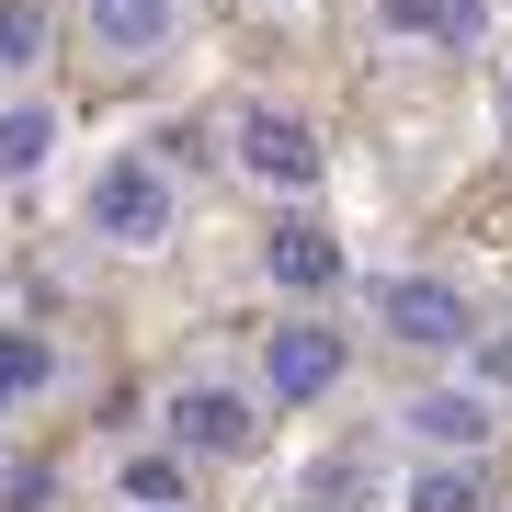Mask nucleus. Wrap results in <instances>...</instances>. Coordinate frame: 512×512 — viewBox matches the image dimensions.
Wrapping results in <instances>:
<instances>
[{"instance_id":"nucleus-13","label":"nucleus","mask_w":512,"mask_h":512,"mask_svg":"<svg viewBox=\"0 0 512 512\" xmlns=\"http://www.w3.org/2000/svg\"><path fill=\"white\" fill-rule=\"evenodd\" d=\"M490 12H501V0H421V35H433L444 57H478V46H490Z\"/></svg>"},{"instance_id":"nucleus-5","label":"nucleus","mask_w":512,"mask_h":512,"mask_svg":"<svg viewBox=\"0 0 512 512\" xmlns=\"http://www.w3.org/2000/svg\"><path fill=\"white\" fill-rule=\"evenodd\" d=\"M376 330L410 342V353H467L478 308H467V285H444V274H376Z\"/></svg>"},{"instance_id":"nucleus-16","label":"nucleus","mask_w":512,"mask_h":512,"mask_svg":"<svg viewBox=\"0 0 512 512\" xmlns=\"http://www.w3.org/2000/svg\"><path fill=\"white\" fill-rule=\"evenodd\" d=\"M501 126H512V69H501Z\"/></svg>"},{"instance_id":"nucleus-7","label":"nucleus","mask_w":512,"mask_h":512,"mask_svg":"<svg viewBox=\"0 0 512 512\" xmlns=\"http://www.w3.org/2000/svg\"><path fill=\"white\" fill-rule=\"evenodd\" d=\"M262 285H274V296H296V308H319V296L342 285V239H330L319 217H285L274 239H262Z\"/></svg>"},{"instance_id":"nucleus-15","label":"nucleus","mask_w":512,"mask_h":512,"mask_svg":"<svg viewBox=\"0 0 512 512\" xmlns=\"http://www.w3.org/2000/svg\"><path fill=\"white\" fill-rule=\"evenodd\" d=\"M387 35H421V0H387Z\"/></svg>"},{"instance_id":"nucleus-2","label":"nucleus","mask_w":512,"mask_h":512,"mask_svg":"<svg viewBox=\"0 0 512 512\" xmlns=\"http://www.w3.org/2000/svg\"><path fill=\"white\" fill-rule=\"evenodd\" d=\"M342 376H353V342H342L330 319H308V308L274 319L262 353H251V399H262V410H319Z\"/></svg>"},{"instance_id":"nucleus-10","label":"nucleus","mask_w":512,"mask_h":512,"mask_svg":"<svg viewBox=\"0 0 512 512\" xmlns=\"http://www.w3.org/2000/svg\"><path fill=\"white\" fill-rule=\"evenodd\" d=\"M46 46H57V12H46V0H0V92H23V80L46 69Z\"/></svg>"},{"instance_id":"nucleus-1","label":"nucleus","mask_w":512,"mask_h":512,"mask_svg":"<svg viewBox=\"0 0 512 512\" xmlns=\"http://www.w3.org/2000/svg\"><path fill=\"white\" fill-rule=\"evenodd\" d=\"M80 217H92L103 251H160L171 217H183V194H171V160L160 148H114L92 171V194H80Z\"/></svg>"},{"instance_id":"nucleus-8","label":"nucleus","mask_w":512,"mask_h":512,"mask_svg":"<svg viewBox=\"0 0 512 512\" xmlns=\"http://www.w3.org/2000/svg\"><path fill=\"white\" fill-rule=\"evenodd\" d=\"M410 421V444H421V456H456V467H478V444H490V399H478V387H421V399L399 410Z\"/></svg>"},{"instance_id":"nucleus-6","label":"nucleus","mask_w":512,"mask_h":512,"mask_svg":"<svg viewBox=\"0 0 512 512\" xmlns=\"http://www.w3.org/2000/svg\"><path fill=\"white\" fill-rule=\"evenodd\" d=\"M80 35L103 69H160L183 46V0H80Z\"/></svg>"},{"instance_id":"nucleus-3","label":"nucleus","mask_w":512,"mask_h":512,"mask_svg":"<svg viewBox=\"0 0 512 512\" xmlns=\"http://www.w3.org/2000/svg\"><path fill=\"white\" fill-rule=\"evenodd\" d=\"M160 421H171V444L205 456V467H251V456H262V399H251L239 376H183Z\"/></svg>"},{"instance_id":"nucleus-14","label":"nucleus","mask_w":512,"mask_h":512,"mask_svg":"<svg viewBox=\"0 0 512 512\" xmlns=\"http://www.w3.org/2000/svg\"><path fill=\"white\" fill-rule=\"evenodd\" d=\"M183 490H194V456H137V467H126V501H137V512H171Z\"/></svg>"},{"instance_id":"nucleus-4","label":"nucleus","mask_w":512,"mask_h":512,"mask_svg":"<svg viewBox=\"0 0 512 512\" xmlns=\"http://www.w3.org/2000/svg\"><path fill=\"white\" fill-rule=\"evenodd\" d=\"M228 160H239V183H262V194H319V171H330V148L308 114H285V103H251L228 126Z\"/></svg>"},{"instance_id":"nucleus-12","label":"nucleus","mask_w":512,"mask_h":512,"mask_svg":"<svg viewBox=\"0 0 512 512\" xmlns=\"http://www.w3.org/2000/svg\"><path fill=\"white\" fill-rule=\"evenodd\" d=\"M399 501H410V512H478V467H456V456H421Z\"/></svg>"},{"instance_id":"nucleus-9","label":"nucleus","mask_w":512,"mask_h":512,"mask_svg":"<svg viewBox=\"0 0 512 512\" xmlns=\"http://www.w3.org/2000/svg\"><path fill=\"white\" fill-rule=\"evenodd\" d=\"M57 126H69V114H57L35 80H23V92H0V183H35V171L57 160Z\"/></svg>"},{"instance_id":"nucleus-11","label":"nucleus","mask_w":512,"mask_h":512,"mask_svg":"<svg viewBox=\"0 0 512 512\" xmlns=\"http://www.w3.org/2000/svg\"><path fill=\"white\" fill-rule=\"evenodd\" d=\"M46 387H57V342H46V330H0V421L35 410Z\"/></svg>"}]
</instances>
